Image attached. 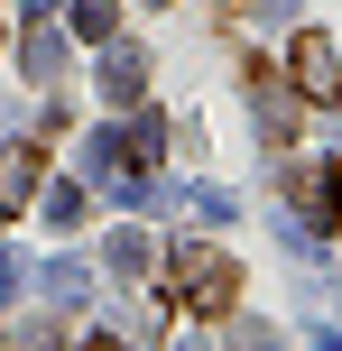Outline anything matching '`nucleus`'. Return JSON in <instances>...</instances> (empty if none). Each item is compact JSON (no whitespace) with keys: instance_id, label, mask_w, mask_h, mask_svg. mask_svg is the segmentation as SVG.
<instances>
[{"instance_id":"39448f33","label":"nucleus","mask_w":342,"mask_h":351,"mask_svg":"<svg viewBox=\"0 0 342 351\" xmlns=\"http://www.w3.org/2000/svg\"><path fill=\"white\" fill-rule=\"evenodd\" d=\"M19 65H28L37 84H56V65H65V47H56V28H47V19L28 28V47H19Z\"/></svg>"},{"instance_id":"20e7f679","label":"nucleus","mask_w":342,"mask_h":351,"mask_svg":"<svg viewBox=\"0 0 342 351\" xmlns=\"http://www.w3.org/2000/svg\"><path fill=\"white\" fill-rule=\"evenodd\" d=\"M102 93H111V102H139V93H148V56L139 47H111L102 56Z\"/></svg>"},{"instance_id":"9d476101","label":"nucleus","mask_w":342,"mask_h":351,"mask_svg":"<svg viewBox=\"0 0 342 351\" xmlns=\"http://www.w3.org/2000/svg\"><path fill=\"white\" fill-rule=\"evenodd\" d=\"M28 10H37V19H47V10H56V0H28Z\"/></svg>"},{"instance_id":"f257e3e1","label":"nucleus","mask_w":342,"mask_h":351,"mask_svg":"<svg viewBox=\"0 0 342 351\" xmlns=\"http://www.w3.org/2000/svg\"><path fill=\"white\" fill-rule=\"evenodd\" d=\"M176 305H195V315H232V296H241V268L222 259L213 241H176Z\"/></svg>"},{"instance_id":"423d86ee","label":"nucleus","mask_w":342,"mask_h":351,"mask_svg":"<svg viewBox=\"0 0 342 351\" xmlns=\"http://www.w3.org/2000/svg\"><path fill=\"white\" fill-rule=\"evenodd\" d=\"M74 28H84V37H111V28H121V0H74Z\"/></svg>"},{"instance_id":"1a4fd4ad","label":"nucleus","mask_w":342,"mask_h":351,"mask_svg":"<svg viewBox=\"0 0 342 351\" xmlns=\"http://www.w3.org/2000/svg\"><path fill=\"white\" fill-rule=\"evenodd\" d=\"M93 351H130V342H121V333H111V342H93Z\"/></svg>"},{"instance_id":"6e6552de","label":"nucleus","mask_w":342,"mask_h":351,"mask_svg":"<svg viewBox=\"0 0 342 351\" xmlns=\"http://www.w3.org/2000/svg\"><path fill=\"white\" fill-rule=\"evenodd\" d=\"M232 10H241V19H278L287 0H232Z\"/></svg>"},{"instance_id":"7ed1b4c3","label":"nucleus","mask_w":342,"mask_h":351,"mask_svg":"<svg viewBox=\"0 0 342 351\" xmlns=\"http://www.w3.org/2000/svg\"><path fill=\"white\" fill-rule=\"evenodd\" d=\"M37 176H47V148H37V139H19V148H0V222H19V213H28V194H37Z\"/></svg>"},{"instance_id":"f03ea898","label":"nucleus","mask_w":342,"mask_h":351,"mask_svg":"<svg viewBox=\"0 0 342 351\" xmlns=\"http://www.w3.org/2000/svg\"><path fill=\"white\" fill-rule=\"evenodd\" d=\"M287 74H296V93H306V102H342V56H333V37H324V28L296 37Z\"/></svg>"},{"instance_id":"0eeeda50","label":"nucleus","mask_w":342,"mask_h":351,"mask_svg":"<svg viewBox=\"0 0 342 351\" xmlns=\"http://www.w3.org/2000/svg\"><path fill=\"white\" fill-rule=\"evenodd\" d=\"M232 351H278V333L269 324H232Z\"/></svg>"}]
</instances>
